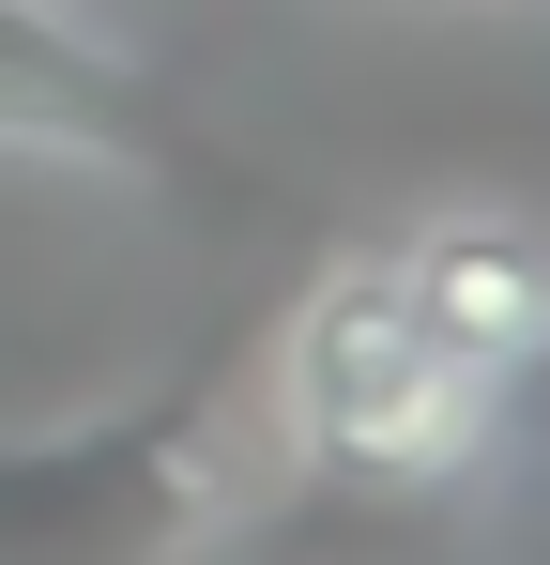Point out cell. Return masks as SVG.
Masks as SVG:
<instances>
[{
	"label": "cell",
	"instance_id": "1",
	"mask_svg": "<svg viewBox=\"0 0 550 565\" xmlns=\"http://www.w3.org/2000/svg\"><path fill=\"white\" fill-rule=\"evenodd\" d=\"M275 428H290L306 473H352V489H458V473L489 459L505 397L413 321L398 260L352 245V260L306 276L290 337H275Z\"/></svg>",
	"mask_w": 550,
	"mask_h": 565
},
{
	"label": "cell",
	"instance_id": "2",
	"mask_svg": "<svg viewBox=\"0 0 550 565\" xmlns=\"http://www.w3.org/2000/svg\"><path fill=\"white\" fill-rule=\"evenodd\" d=\"M382 260H398V290H413V321H429L489 397H520V382L550 367V230L536 214L458 199V214H429V230H398Z\"/></svg>",
	"mask_w": 550,
	"mask_h": 565
},
{
	"label": "cell",
	"instance_id": "3",
	"mask_svg": "<svg viewBox=\"0 0 550 565\" xmlns=\"http://www.w3.org/2000/svg\"><path fill=\"white\" fill-rule=\"evenodd\" d=\"M0 153H62V169H183L169 107L92 46L62 0H0Z\"/></svg>",
	"mask_w": 550,
	"mask_h": 565
},
{
	"label": "cell",
	"instance_id": "4",
	"mask_svg": "<svg viewBox=\"0 0 550 565\" xmlns=\"http://www.w3.org/2000/svg\"><path fill=\"white\" fill-rule=\"evenodd\" d=\"M489 15H550V0H489Z\"/></svg>",
	"mask_w": 550,
	"mask_h": 565
}]
</instances>
